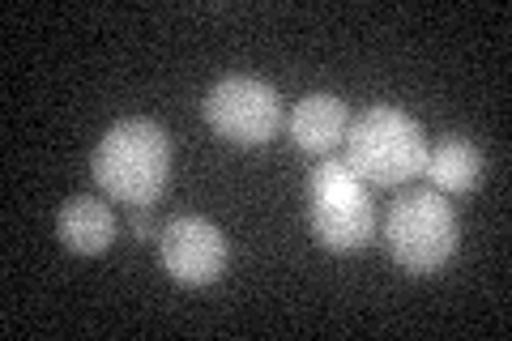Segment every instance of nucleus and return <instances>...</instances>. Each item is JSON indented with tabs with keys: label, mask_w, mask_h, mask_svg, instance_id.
Returning a JSON list of instances; mask_svg holds the SVG:
<instances>
[{
	"label": "nucleus",
	"mask_w": 512,
	"mask_h": 341,
	"mask_svg": "<svg viewBox=\"0 0 512 341\" xmlns=\"http://www.w3.org/2000/svg\"><path fill=\"white\" fill-rule=\"evenodd\" d=\"M90 175L103 197L120 205H154L171 180V137L150 116L111 124L90 154Z\"/></svg>",
	"instance_id": "f257e3e1"
},
{
	"label": "nucleus",
	"mask_w": 512,
	"mask_h": 341,
	"mask_svg": "<svg viewBox=\"0 0 512 341\" xmlns=\"http://www.w3.org/2000/svg\"><path fill=\"white\" fill-rule=\"evenodd\" d=\"M427 162V137L414 116L393 103L359 111L346 128V167L372 188L410 184Z\"/></svg>",
	"instance_id": "f03ea898"
},
{
	"label": "nucleus",
	"mask_w": 512,
	"mask_h": 341,
	"mask_svg": "<svg viewBox=\"0 0 512 341\" xmlns=\"http://www.w3.org/2000/svg\"><path fill=\"white\" fill-rule=\"evenodd\" d=\"M457 239H461L457 214L436 188L402 192L393 201L389 218H384V248L414 278H427V273H436L453 261Z\"/></svg>",
	"instance_id": "7ed1b4c3"
},
{
	"label": "nucleus",
	"mask_w": 512,
	"mask_h": 341,
	"mask_svg": "<svg viewBox=\"0 0 512 341\" xmlns=\"http://www.w3.org/2000/svg\"><path fill=\"white\" fill-rule=\"evenodd\" d=\"M308 218L320 248L363 252L376 231V209L367 184L346 167V158H320L308 175Z\"/></svg>",
	"instance_id": "20e7f679"
},
{
	"label": "nucleus",
	"mask_w": 512,
	"mask_h": 341,
	"mask_svg": "<svg viewBox=\"0 0 512 341\" xmlns=\"http://www.w3.org/2000/svg\"><path fill=\"white\" fill-rule=\"evenodd\" d=\"M205 124L231 145H265L282 128V99L261 77L231 73L218 77L205 94Z\"/></svg>",
	"instance_id": "39448f33"
},
{
	"label": "nucleus",
	"mask_w": 512,
	"mask_h": 341,
	"mask_svg": "<svg viewBox=\"0 0 512 341\" xmlns=\"http://www.w3.org/2000/svg\"><path fill=\"white\" fill-rule=\"evenodd\" d=\"M158 261H163L171 282L210 286L227 273L231 248H227V235H222L210 218L175 214L163 231H158Z\"/></svg>",
	"instance_id": "423d86ee"
},
{
	"label": "nucleus",
	"mask_w": 512,
	"mask_h": 341,
	"mask_svg": "<svg viewBox=\"0 0 512 341\" xmlns=\"http://www.w3.org/2000/svg\"><path fill=\"white\" fill-rule=\"evenodd\" d=\"M346 128H350V111L338 94H303V99L291 107V137L303 154H316V158H329L333 145L346 141Z\"/></svg>",
	"instance_id": "0eeeda50"
},
{
	"label": "nucleus",
	"mask_w": 512,
	"mask_h": 341,
	"mask_svg": "<svg viewBox=\"0 0 512 341\" xmlns=\"http://www.w3.org/2000/svg\"><path fill=\"white\" fill-rule=\"evenodd\" d=\"M56 239L77 256H99L116 239V214L103 197H69L56 214Z\"/></svg>",
	"instance_id": "6e6552de"
},
{
	"label": "nucleus",
	"mask_w": 512,
	"mask_h": 341,
	"mask_svg": "<svg viewBox=\"0 0 512 341\" xmlns=\"http://www.w3.org/2000/svg\"><path fill=\"white\" fill-rule=\"evenodd\" d=\"M423 171L436 184V192H474L478 180H483V154H478L470 137L448 133L436 150H427Z\"/></svg>",
	"instance_id": "1a4fd4ad"
},
{
	"label": "nucleus",
	"mask_w": 512,
	"mask_h": 341,
	"mask_svg": "<svg viewBox=\"0 0 512 341\" xmlns=\"http://www.w3.org/2000/svg\"><path fill=\"white\" fill-rule=\"evenodd\" d=\"M133 235H137L141 243H150V239H154V218H150V205H137V209H133Z\"/></svg>",
	"instance_id": "9d476101"
}]
</instances>
